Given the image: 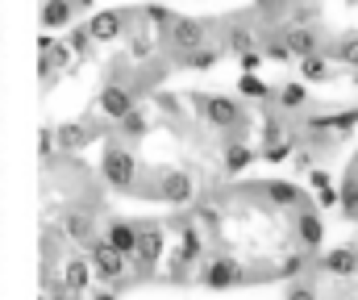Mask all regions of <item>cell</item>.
Masks as SVG:
<instances>
[{
  "mask_svg": "<svg viewBox=\"0 0 358 300\" xmlns=\"http://www.w3.org/2000/svg\"><path fill=\"white\" fill-rule=\"evenodd\" d=\"M196 104V113L213 125V129H221V134H238L242 125H246V113H242V104L234 97H208V92H200V97H192Z\"/></svg>",
  "mask_w": 358,
  "mask_h": 300,
  "instance_id": "1",
  "label": "cell"
},
{
  "mask_svg": "<svg viewBox=\"0 0 358 300\" xmlns=\"http://www.w3.org/2000/svg\"><path fill=\"white\" fill-rule=\"evenodd\" d=\"M100 176H104V184L113 188V192H129V188H138V159L129 155V146H108L104 150V159H100Z\"/></svg>",
  "mask_w": 358,
  "mask_h": 300,
  "instance_id": "2",
  "label": "cell"
},
{
  "mask_svg": "<svg viewBox=\"0 0 358 300\" xmlns=\"http://www.w3.org/2000/svg\"><path fill=\"white\" fill-rule=\"evenodd\" d=\"M208 25L204 21H192V17H176V25L159 38V42H167V50L176 55L179 63L192 55V50H200V46H208V34H204Z\"/></svg>",
  "mask_w": 358,
  "mask_h": 300,
  "instance_id": "3",
  "label": "cell"
},
{
  "mask_svg": "<svg viewBox=\"0 0 358 300\" xmlns=\"http://www.w3.org/2000/svg\"><path fill=\"white\" fill-rule=\"evenodd\" d=\"M88 263H92V276H96L100 284H121V280L129 276V259L117 255L104 238H96L88 246Z\"/></svg>",
  "mask_w": 358,
  "mask_h": 300,
  "instance_id": "4",
  "label": "cell"
},
{
  "mask_svg": "<svg viewBox=\"0 0 358 300\" xmlns=\"http://www.w3.org/2000/svg\"><path fill=\"white\" fill-rule=\"evenodd\" d=\"M250 280V271L234 259V255H217V259H208L204 267H200V284L204 288H238V284H246Z\"/></svg>",
  "mask_w": 358,
  "mask_h": 300,
  "instance_id": "5",
  "label": "cell"
},
{
  "mask_svg": "<svg viewBox=\"0 0 358 300\" xmlns=\"http://www.w3.org/2000/svg\"><path fill=\"white\" fill-rule=\"evenodd\" d=\"M96 108L108 117V121H125L134 108H138V92L129 88V84H121V80H108L104 88H100V97H96Z\"/></svg>",
  "mask_w": 358,
  "mask_h": 300,
  "instance_id": "6",
  "label": "cell"
},
{
  "mask_svg": "<svg viewBox=\"0 0 358 300\" xmlns=\"http://www.w3.org/2000/svg\"><path fill=\"white\" fill-rule=\"evenodd\" d=\"M167 229L163 225H142V242H138V250H134V271H138V280L142 276H155V267H159V259H163V246H167V238H163Z\"/></svg>",
  "mask_w": 358,
  "mask_h": 300,
  "instance_id": "7",
  "label": "cell"
},
{
  "mask_svg": "<svg viewBox=\"0 0 358 300\" xmlns=\"http://www.w3.org/2000/svg\"><path fill=\"white\" fill-rule=\"evenodd\" d=\"M104 242L117 250V255H125V259H134V250H138V242H142V225L138 221H108L104 225Z\"/></svg>",
  "mask_w": 358,
  "mask_h": 300,
  "instance_id": "8",
  "label": "cell"
},
{
  "mask_svg": "<svg viewBox=\"0 0 358 300\" xmlns=\"http://www.w3.org/2000/svg\"><path fill=\"white\" fill-rule=\"evenodd\" d=\"M196 197V184H192V176L187 171H159V200H167V204H187V200Z\"/></svg>",
  "mask_w": 358,
  "mask_h": 300,
  "instance_id": "9",
  "label": "cell"
},
{
  "mask_svg": "<svg viewBox=\"0 0 358 300\" xmlns=\"http://www.w3.org/2000/svg\"><path fill=\"white\" fill-rule=\"evenodd\" d=\"M296 242L304 246V255L308 250H317L321 242H325V221H321V213L317 208H296Z\"/></svg>",
  "mask_w": 358,
  "mask_h": 300,
  "instance_id": "10",
  "label": "cell"
},
{
  "mask_svg": "<svg viewBox=\"0 0 358 300\" xmlns=\"http://www.w3.org/2000/svg\"><path fill=\"white\" fill-rule=\"evenodd\" d=\"M121 34H125V13H121V8H100V13H92V21H88L92 42H113V38H121Z\"/></svg>",
  "mask_w": 358,
  "mask_h": 300,
  "instance_id": "11",
  "label": "cell"
},
{
  "mask_svg": "<svg viewBox=\"0 0 358 300\" xmlns=\"http://www.w3.org/2000/svg\"><path fill=\"white\" fill-rule=\"evenodd\" d=\"M92 280H96V276H92L88 259H67L63 271H59V288H67L71 297H84V292L92 288Z\"/></svg>",
  "mask_w": 358,
  "mask_h": 300,
  "instance_id": "12",
  "label": "cell"
},
{
  "mask_svg": "<svg viewBox=\"0 0 358 300\" xmlns=\"http://www.w3.org/2000/svg\"><path fill=\"white\" fill-rule=\"evenodd\" d=\"M321 271L334 276V280H350V276H358V246H334V250L321 259Z\"/></svg>",
  "mask_w": 358,
  "mask_h": 300,
  "instance_id": "13",
  "label": "cell"
},
{
  "mask_svg": "<svg viewBox=\"0 0 358 300\" xmlns=\"http://www.w3.org/2000/svg\"><path fill=\"white\" fill-rule=\"evenodd\" d=\"M63 234L71 238V242H84V246H92L96 242V217H92L88 208H67L63 213Z\"/></svg>",
  "mask_w": 358,
  "mask_h": 300,
  "instance_id": "14",
  "label": "cell"
},
{
  "mask_svg": "<svg viewBox=\"0 0 358 300\" xmlns=\"http://www.w3.org/2000/svg\"><path fill=\"white\" fill-rule=\"evenodd\" d=\"M279 34H283L287 50H292V59L321 55V38H317V29H308V25H287V29H279Z\"/></svg>",
  "mask_w": 358,
  "mask_h": 300,
  "instance_id": "15",
  "label": "cell"
},
{
  "mask_svg": "<svg viewBox=\"0 0 358 300\" xmlns=\"http://www.w3.org/2000/svg\"><path fill=\"white\" fill-rule=\"evenodd\" d=\"M76 0H42V25L46 29H67L76 21Z\"/></svg>",
  "mask_w": 358,
  "mask_h": 300,
  "instance_id": "16",
  "label": "cell"
},
{
  "mask_svg": "<svg viewBox=\"0 0 358 300\" xmlns=\"http://www.w3.org/2000/svg\"><path fill=\"white\" fill-rule=\"evenodd\" d=\"M263 197H271V204H279V208H304V192L296 188V184H283V180H267L263 188H259Z\"/></svg>",
  "mask_w": 358,
  "mask_h": 300,
  "instance_id": "17",
  "label": "cell"
},
{
  "mask_svg": "<svg viewBox=\"0 0 358 300\" xmlns=\"http://www.w3.org/2000/svg\"><path fill=\"white\" fill-rule=\"evenodd\" d=\"M225 50H229V55H238V59H242V55H250V50H259L255 29H250V25H242V21H238V25H229V34H225Z\"/></svg>",
  "mask_w": 358,
  "mask_h": 300,
  "instance_id": "18",
  "label": "cell"
},
{
  "mask_svg": "<svg viewBox=\"0 0 358 300\" xmlns=\"http://www.w3.org/2000/svg\"><path fill=\"white\" fill-rule=\"evenodd\" d=\"M221 163H225L229 176H238V171H246V167L255 163V150H250L242 138H234V142H225V159H221Z\"/></svg>",
  "mask_w": 358,
  "mask_h": 300,
  "instance_id": "19",
  "label": "cell"
},
{
  "mask_svg": "<svg viewBox=\"0 0 358 300\" xmlns=\"http://www.w3.org/2000/svg\"><path fill=\"white\" fill-rule=\"evenodd\" d=\"M221 55H225V46H200V50H192V55L183 59V67H192V71H208V67H217Z\"/></svg>",
  "mask_w": 358,
  "mask_h": 300,
  "instance_id": "20",
  "label": "cell"
},
{
  "mask_svg": "<svg viewBox=\"0 0 358 300\" xmlns=\"http://www.w3.org/2000/svg\"><path fill=\"white\" fill-rule=\"evenodd\" d=\"M275 97H279V108H283V113H296V108H304L308 88H304V84H283Z\"/></svg>",
  "mask_w": 358,
  "mask_h": 300,
  "instance_id": "21",
  "label": "cell"
},
{
  "mask_svg": "<svg viewBox=\"0 0 358 300\" xmlns=\"http://www.w3.org/2000/svg\"><path fill=\"white\" fill-rule=\"evenodd\" d=\"M338 200H342V213L346 217H358V171H350L338 188Z\"/></svg>",
  "mask_w": 358,
  "mask_h": 300,
  "instance_id": "22",
  "label": "cell"
},
{
  "mask_svg": "<svg viewBox=\"0 0 358 300\" xmlns=\"http://www.w3.org/2000/svg\"><path fill=\"white\" fill-rule=\"evenodd\" d=\"M300 76L313 80V84L329 80V59H325V55H308V59H300Z\"/></svg>",
  "mask_w": 358,
  "mask_h": 300,
  "instance_id": "23",
  "label": "cell"
},
{
  "mask_svg": "<svg viewBox=\"0 0 358 300\" xmlns=\"http://www.w3.org/2000/svg\"><path fill=\"white\" fill-rule=\"evenodd\" d=\"M238 92H242V97H250V100H271V97H275L259 76H242V80H238Z\"/></svg>",
  "mask_w": 358,
  "mask_h": 300,
  "instance_id": "24",
  "label": "cell"
},
{
  "mask_svg": "<svg viewBox=\"0 0 358 300\" xmlns=\"http://www.w3.org/2000/svg\"><path fill=\"white\" fill-rule=\"evenodd\" d=\"M55 134H59V146H63V150H76V146L88 142V129H84V125H63V129H55Z\"/></svg>",
  "mask_w": 358,
  "mask_h": 300,
  "instance_id": "25",
  "label": "cell"
},
{
  "mask_svg": "<svg viewBox=\"0 0 358 300\" xmlns=\"http://www.w3.org/2000/svg\"><path fill=\"white\" fill-rule=\"evenodd\" d=\"M334 55H338L346 67H358V34H346V38L334 46Z\"/></svg>",
  "mask_w": 358,
  "mask_h": 300,
  "instance_id": "26",
  "label": "cell"
},
{
  "mask_svg": "<svg viewBox=\"0 0 358 300\" xmlns=\"http://www.w3.org/2000/svg\"><path fill=\"white\" fill-rule=\"evenodd\" d=\"M155 42H159V34H134V38H129V55H134V59H146V55L155 50Z\"/></svg>",
  "mask_w": 358,
  "mask_h": 300,
  "instance_id": "27",
  "label": "cell"
},
{
  "mask_svg": "<svg viewBox=\"0 0 358 300\" xmlns=\"http://www.w3.org/2000/svg\"><path fill=\"white\" fill-rule=\"evenodd\" d=\"M121 129H125L129 138H146V117H142V108H134V113L121 121Z\"/></svg>",
  "mask_w": 358,
  "mask_h": 300,
  "instance_id": "28",
  "label": "cell"
},
{
  "mask_svg": "<svg viewBox=\"0 0 358 300\" xmlns=\"http://www.w3.org/2000/svg\"><path fill=\"white\" fill-rule=\"evenodd\" d=\"M283 300H321V297H317V288H313V284H292Z\"/></svg>",
  "mask_w": 358,
  "mask_h": 300,
  "instance_id": "29",
  "label": "cell"
},
{
  "mask_svg": "<svg viewBox=\"0 0 358 300\" xmlns=\"http://www.w3.org/2000/svg\"><path fill=\"white\" fill-rule=\"evenodd\" d=\"M238 63H242V76H255V71H259V63H263V55H259V50H250V55H242Z\"/></svg>",
  "mask_w": 358,
  "mask_h": 300,
  "instance_id": "30",
  "label": "cell"
},
{
  "mask_svg": "<svg viewBox=\"0 0 358 300\" xmlns=\"http://www.w3.org/2000/svg\"><path fill=\"white\" fill-rule=\"evenodd\" d=\"M308 184H313L317 192H325V188H334V184H329V176H325L321 167H313V171H308Z\"/></svg>",
  "mask_w": 358,
  "mask_h": 300,
  "instance_id": "31",
  "label": "cell"
},
{
  "mask_svg": "<svg viewBox=\"0 0 358 300\" xmlns=\"http://www.w3.org/2000/svg\"><path fill=\"white\" fill-rule=\"evenodd\" d=\"M92 300H117V297H113V292H96Z\"/></svg>",
  "mask_w": 358,
  "mask_h": 300,
  "instance_id": "32",
  "label": "cell"
}]
</instances>
